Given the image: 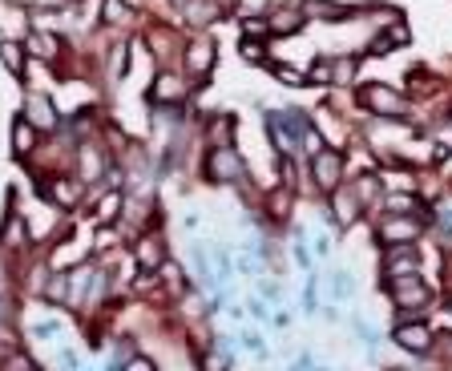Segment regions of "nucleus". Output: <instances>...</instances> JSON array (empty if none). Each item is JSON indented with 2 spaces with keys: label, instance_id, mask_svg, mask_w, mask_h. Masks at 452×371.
Returning <instances> with one entry per match:
<instances>
[{
  "label": "nucleus",
  "instance_id": "nucleus-1",
  "mask_svg": "<svg viewBox=\"0 0 452 371\" xmlns=\"http://www.w3.org/2000/svg\"><path fill=\"white\" fill-rule=\"evenodd\" d=\"M359 105L372 109V114H380V117H408V101L400 93L383 89V85H363L359 89Z\"/></svg>",
  "mask_w": 452,
  "mask_h": 371
},
{
  "label": "nucleus",
  "instance_id": "nucleus-2",
  "mask_svg": "<svg viewBox=\"0 0 452 371\" xmlns=\"http://www.w3.org/2000/svg\"><path fill=\"white\" fill-rule=\"evenodd\" d=\"M388 291H392V302L400 307V311H424L432 299V291L420 282L416 275L408 278H388Z\"/></svg>",
  "mask_w": 452,
  "mask_h": 371
},
{
  "label": "nucleus",
  "instance_id": "nucleus-3",
  "mask_svg": "<svg viewBox=\"0 0 452 371\" xmlns=\"http://www.w3.org/2000/svg\"><path fill=\"white\" fill-rule=\"evenodd\" d=\"M206 174H210V182H238L242 178V158L235 150H210Z\"/></svg>",
  "mask_w": 452,
  "mask_h": 371
},
{
  "label": "nucleus",
  "instance_id": "nucleus-4",
  "mask_svg": "<svg viewBox=\"0 0 452 371\" xmlns=\"http://www.w3.org/2000/svg\"><path fill=\"white\" fill-rule=\"evenodd\" d=\"M215 57H218V48L210 37H194L190 45H186V69L194 77H206V73L215 69Z\"/></svg>",
  "mask_w": 452,
  "mask_h": 371
},
{
  "label": "nucleus",
  "instance_id": "nucleus-5",
  "mask_svg": "<svg viewBox=\"0 0 452 371\" xmlns=\"http://www.w3.org/2000/svg\"><path fill=\"white\" fill-rule=\"evenodd\" d=\"M392 339L404 351H428L432 347V331L424 323H412V319H400L396 331H392Z\"/></svg>",
  "mask_w": 452,
  "mask_h": 371
},
{
  "label": "nucleus",
  "instance_id": "nucleus-6",
  "mask_svg": "<svg viewBox=\"0 0 452 371\" xmlns=\"http://www.w3.org/2000/svg\"><path fill=\"white\" fill-rule=\"evenodd\" d=\"M311 170H315V182L323 186V190H335V186H339V174H343V162H339L335 150H319V154L311 158Z\"/></svg>",
  "mask_w": 452,
  "mask_h": 371
},
{
  "label": "nucleus",
  "instance_id": "nucleus-7",
  "mask_svg": "<svg viewBox=\"0 0 452 371\" xmlns=\"http://www.w3.org/2000/svg\"><path fill=\"white\" fill-rule=\"evenodd\" d=\"M383 266H388V278H408V275H416L420 255H416V246H392L388 258H383Z\"/></svg>",
  "mask_w": 452,
  "mask_h": 371
},
{
  "label": "nucleus",
  "instance_id": "nucleus-8",
  "mask_svg": "<svg viewBox=\"0 0 452 371\" xmlns=\"http://www.w3.org/2000/svg\"><path fill=\"white\" fill-rule=\"evenodd\" d=\"M416 234H420L416 218H388V222L380 226V238L383 242H392V246H412Z\"/></svg>",
  "mask_w": 452,
  "mask_h": 371
},
{
  "label": "nucleus",
  "instance_id": "nucleus-9",
  "mask_svg": "<svg viewBox=\"0 0 452 371\" xmlns=\"http://www.w3.org/2000/svg\"><path fill=\"white\" fill-rule=\"evenodd\" d=\"M134 262H138L142 271H162V242H158L154 234L138 238V246H134Z\"/></svg>",
  "mask_w": 452,
  "mask_h": 371
},
{
  "label": "nucleus",
  "instance_id": "nucleus-10",
  "mask_svg": "<svg viewBox=\"0 0 452 371\" xmlns=\"http://www.w3.org/2000/svg\"><path fill=\"white\" fill-rule=\"evenodd\" d=\"M303 17H323V21H347L352 8L347 4H332V0H303Z\"/></svg>",
  "mask_w": 452,
  "mask_h": 371
},
{
  "label": "nucleus",
  "instance_id": "nucleus-11",
  "mask_svg": "<svg viewBox=\"0 0 452 371\" xmlns=\"http://www.w3.org/2000/svg\"><path fill=\"white\" fill-rule=\"evenodd\" d=\"M24 121L33 125V129H53L57 125V114H53V105H48L45 97H28V114Z\"/></svg>",
  "mask_w": 452,
  "mask_h": 371
},
{
  "label": "nucleus",
  "instance_id": "nucleus-12",
  "mask_svg": "<svg viewBox=\"0 0 452 371\" xmlns=\"http://www.w3.org/2000/svg\"><path fill=\"white\" fill-rule=\"evenodd\" d=\"M332 218L339 222V226H352V222L359 218V198H356V194H335Z\"/></svg>",
  "mask_w": 452,
  "mask_h": 371
},
{
  "label": "nucleus",
  "instance_id": "nucleus-13",
  "mask_svg": "<svg viewBox=\"0 0 452 371\" xmlns=\"http://www.w3.org/2000/svg\"><path fill=\"white\" fill-rule=\"evenodd\" d=\"M303 21H307V17H303V8H279V12L271 17L266 28H271V33H299Z\"/></svg>",
  "mask_w": 452,
  "mask_h": 371
},
{
  "label": "nucleus",
  "instance_id": "nucleus-14",
  "mask_svg": "<svg viewBox=\"0 0 452 371\" xmlns=\"http://www.w3.org/2000/svg\"><path fill=\"white\" fill-rule=\"evenodd\" d=\"M182 93H186V85H182L174 73H162V77L154 81V97H158L162 105H170V101H182Z\"/></svg>",
  "mask_w": 452,
  "mask_h": 371
},
{
  "label": "nucleus",
  "instance_id": "nucleus-15",
  "mask_svg": "<svg viewBox=\"0 0 452 371\" xmlns=\"http://www.w3.org/2000/svg\"><path fill=\"white\" fill-rule=\"evenodd\" d=\"M121 202H125V198H121L118 190H114V194H101V198H97V226H109V222H118V214H121Z\"/></svg>",
  "mask_w": 452,
  "mask_h": 371
},
{
  "label": "nucleus",
  "instance_id": "nucleus-16",
  "mask_svg": "<svg viewBox=\"0 0 452 371\" xmlns=\"http://www.w3.org/2000/svg\"><path fill=\"white\" fill-rule=\"evenodd\" d=\"M404 45H408V28L396 21L392 24V33H380V37H376L372 53H392V48H404Z\"/></svg>",
  "mask_w": 452,
  "mask_h": 371
},
{
  "label": "nucleus",
  "instance_id": "nucleus-17",
  "mask_svg": "<svg viewBox=\"0 0 452 371\" xmlns=\"http://www.w3.org/2000/svg\"><path fill=\"white\" fill-rule=\"evenodd\" d=\"M33 145H37V138H33V125L21 117V121L12 125V150H17V158H28V154H33Z\"/></svg>",
  "mask_w": 452,
  "mask_h": 371
},
{
  "label": "nucleus",
  "instance_id": "nucleus-18",
  "mask_svg": "<svg viewBox=\"0 0 452 371\" xmlns=\"http://www.w3.org/2000/svg\"><path fill=\"white\" fill-rule=\"evenodd\" d=\"M230 134H235V121L218 114L215 121H210V141H215V150H230V141H235Z\"/></svg>",
  "mask_w": 452,
  "mask_h": 371
},
{
  "label": "nucleus",
  "instance_id": "nucleus-19",
  "mask_svg": "<svg viewBox=\"0 0 452 371\" xmlns=\"http://www.w3.org/2000/svg\"><path fill=\"white\" fill-rule=\"evenodd\" d=\"M77 198H81V186L77 182H65V178H61V182L53 186V206H77Z\"/></svg>",
  "mask_w": 452,
  "mask_h": 371
},
{
  "label": "nucleus",
  "instance_id": "nucleus-20",
  "mask_svg": "<svg viewBox=\"0 0 452 371\" xmlns=\"http://www.w3.org/2000/svg\"><path fill=\"white\" fill-rule=\"evenodd\" d=\"M28 48H33L37 57H45V61H57V53H61V48H57V37H48V33H33V37H28Z\"/></svg>",
  "mask_w": 452,
  "mask_h": 371
},
{
  "label": "nucleus",
  "instance_id": "nucleus-21",
  "mask_svg": "<svg viewBox=\"0 0 452 371\" xmlns=\"http://www.w3.org/2000/svg\"><path fill=\"white\" fill-rule=\"evenodd\" d=\"M0 61H4V69L8 73H21V65H24L21 45H17V41H0Z\"/></svg>",
  "mask_w": 452,
  "mask_h": 371
},
{
  "label": "nucleus",
  "instance_id": "nucleus-22",
  "mask_svg": "<svg viewBox=\"0 0 452 371\" xmlns=\"http://www.w3.org/2000/svg\"><path fill=\"white\" fill-rule=\"evenodd\" d=\"M186 17L198 21V24H206V21H215L218 17V8L210 4V0H190V4H186Z\"/></svg>",
  "mask_w": 452,
  "mask_h": 371
},
{
  "label": "nucleus",
  "instance_id": "nucleus-23",
  "mask_svg": "<svg viewBox=\"0 0 452 371\" xmlns=\"http://www.w3.org/2000/svg\"><path fill=\"white\" fill-rule=\"evenodd\" d=\"M65 295H69V278L53 275V278H48V287H45V299L48 302H65Z\"/></svg>",
  "mask_w": 452,
  "mask_h": 371
},
{
  "label": "nucleus",
  "instance_id": "nucleus-24",
  "mask_svg": "<svg viewBox=\"0 0 452 371\" xmlns=\"http://www.w3.org/2000/svg\"><path fill=\"white\" fill-rule=\"evenodd\" d=\"M125 61H129V45L118 41L114 53H109V73H114V77H125Z\"/></svg>",
  "mask_w": 452,
  "mask_h": 371
},
{
  "label": "nucleus",
  "instance_id": "nucleus-25",
  "mask_svg": "<svg viewBox=\"0 0 452 371\" xmlns=\"http://www.w3.org/2000/svg\"><path fill=\"white\" fill-rule=\"evenodd\" d=\"M81 174H85V178H97V174H101V158H97L93 145H81Z\"/></svg>",
  "mask_w": 452,
  "mask_h": 371
},
{
  "label": "nucleus",
  "instance_id": "nucleus-26",
  "mask_svg": "<svg viewBox=\"0 0 452 371\" xmlns=\"http://www.w3.org/2000/svg\"><path fill=\"white\" fill-rule=\"evenodd\" d=\"M101 21L105 24L125 21V0H105V4H101Z\"/></svg>",
  "mask_w": 452,
  "mask_h": 371
},
{
  "label": "nucleus",
  "instance_id": "nucleus-27",
  "mask_svg": "<svg viewBox=\"0 0 452 371\" xmlns=\"http://www.w3.org/2000/svg\"><path fill=\"white\" fill-rule=\"evenodd\" d=\"M332 287H335V299H339V302L352 299V275H347V271H335V275H332Z\"/></svg>",
  "mask_w": 452,
  "mask_h": 371
},
{
  "label": "nucleus",
  "instance_id": "nucleus-28",
  "mask_svg": "<svg viewBox=\"0 0 452 371\" xmlns=\"http://www.w3.org/2000/svg\"><path fill=\"white\" fill-rule=\"evenodd\" d=\"M352 73H356V61L352 57H343V61H332V81H352Z\"/></svg>",
  "mask_w": 452,
  "mask_h": 371
},
{
  "label": "nucleus",
  "instance_id": "nucleus-29",
  "mask_svg": "<svg viewBox=\"0 0 452 371\" xmlns=\"http://www.w3.org/2000/svg\"><path fill=\"white\" fill-rule=\"evenodd\" d=\"M311 85H332V61H315V69L307 73Z\"/></svg>",
  "mask_w": 452,
  "mask_h": 371
},
{
  "label": "nucleus",
  "instance_id": "nucleus-30",
  "mask_svg": "<svg viewBox=\"0 0 452 371\" xmlns=\"http://www.w3.org/2000/svg\"><path fill=\"white\" fill-rule=\"evenodd\" d=\"M275 77H279L283 85H307V77L299 69H291V65H275Z\"/></svg>",
  "mask_w": 452,
  "mask_h": 371
},
{
  "label": "nucleus",
  "instance_id": "nucleus-31",
  "mask_svg": "<svg viewBox=\"0 0 452 371\" xmlns=\"http://www.w3.org/2000/svg\"><path fill=\"white\" fill-rule=\"evenodd\" d=\"M412 202H416V198H412V194H392V198H388V210H392V214H412Z\"/></svg>",
  "mask_w": 452,
  "mask_h": 371
},
{
  "label": "nucleus",
  "instance_id": "nucleus-32",
  "mask_svg": "<svg viewBox=\"0 0 452 371\" xmlns=\"http://www.w3.org/2000/svg\"><path fill=\"white\" fill-rule=\"evenodd\" d=\"M299 138H303V150H307L311 158H315V154H319V150H323V138H319V129H303V134H299Z\"/></svg>",
  "mask_w": 452,
  "mask_h": 371
},
{
  "label": "nucleus",
  "instance_id": "nucleus-33",
  "mask_svg": "<svg viewBox=\"0 0 452 371\" xmlns=\"http://www.w3.org/2000/svg\"><path fill=\"white\" fill-rule=\"evenodd\" d=\"M4 242H8V246H21V242H24V222H21V218H12V222H8Z\"/></svg>",
  "mask_w": 452,
  "mask_h": 371
},
{
  "label": "nucleus",
  "instance_id": "nucleus-34",
  "mask_svg": "<svg viewBox=\"0 0 452 371\" xmlns=\"http://www.w3.org/2000/svg\"><path fill=\"white\" fill-rule=\"evenodd\" d=\"M242 347H246V351H255L259 359H266V343H262L255 331H242Z\"/></svg>",
  "mask_w": 452,
  "mask_h": 371
},
{
  "label": "nucleus",
  "instance_id": "nucleus-35",
  "mask_svg": "<svg viewBox=\"0 0 452 371\" xmlns=\"http://www.w3.org/2000/svg\"><path fill=\"white\" fill-rule=\"evenodd\" d=\"M266 4H271V0H238V12H242V17H262Z\"/></svg>",
  "mask_w": 452,
  "mask_h": 371
},
{
  "label": "nucleus",
  "instance_id": "nucleus-36",
  "mask_svg": "<svg viewBox=\"0 0 452 371\" xmlns=\"http://www.w3.org/2000/svg\"><path fill=\"white\" fill-rule=\"evenodd\" d=\"M242 57H246V61H266V45H255V41H242Z\"/></svg>",
  "mask_w": 452,
  "mask_h": 371
},
{
  "label": "nucleus",
  "instance_id": "nucleus-37",
  "mask_svg": "<svg viewBox=\"0 0 452 371\" xmlns=\"http://www.w3.org/2000/svg\"><path fill=\"white\" fill-rule=\"evenodd\" d=\"M352 327H356V335L368 343V347H376V327H368L363 319H352Z\"/></svg>",
  "mask_w": 452,
  "mask_h": 371
},
{
  "label": "nucleus",
  "instance_id": "nucleus-38",
  "mask_svg": "<svg viewBox=\"0 0 452 371\" xmlns=\"http://www.w3.org/2000/svg\"><path fill=\"white\" fill-rule=\"evenodd\" d=\"M315 295H319V287H315V275H311L307 278V291H303V311H307V315L315 311Z\"/></svg>",
  "mask_w": 452,
  "mask_h": 371
},
{
  "label": "nucleus",
  "instance_id": "nucleus-39",
  "mask_svg": "<svg viewBox=\"0 0 452 371\" xmlns=\"http://www.w3.org/2000/svg\"><path fill=\"white\" fill-rule=\"evenodd\" d=\"M121 371H158V368H154V359H145V355H134V359H129V363H125Z\"/></svg>",
  "mask_w": 452,
  "mask_h": 371
},
{
  "label": "nucleus",
  "instance_id": "nucleus-40",
  "mask_svg": "<svg viewBox=\"0 0 452 371\" xmlns=\"http://www.w3.org/2000/svg\"><path fill=\"white\" fill-rule=\"evenodd\" d=\"M162 271H166L170 287H174V295H178V291H182V275H178V262H162Z\"/></svg>",
  "mask_w": 452,
  "mask_h": 371
},
{
  "label": "nucleus",
  "instance_id": "nucleus-41",
  "mask_svg": "<svg viewBox=\"0 0 452 371\" xmlns=\"http://www.w3.org/2000/svg\"><path fill=\"white\" fill-rule=\"evenodd\" d=\"M255 33H266V21H262V17H246V37H255Z\"/></svg>",
  "mask_w": 452,
  "mask_h": 371
},
{
  "label": "nucleus",
  "instance_id": "nucleus-42",
  "mask_svg": "<svg viewBox=\"0 0 452 371\" xmlns=\"http://www.w3.org/2000/svg\"><path fill=\"white\" fill-rule=\"evenodd\" d=\"M271 214H279V218L287 214V194H271Z\"/></svg>",
  "mask_w": 452,
  "mask_h": 371
},
{
  "label": "nucleus",
  "instance_id": "nucleus-43",
  "mask_svg": "<svg viewBox=\"0 0 452 371\" xmlns=\"http://www.w3.org/2000/svg\"><path fill=\"white\" fill-rule=\"evenodd\" d=\"M246 307H251V315H259V319H266V302H262L259 295H251V302H246Z\"/></svg>",
  "mask_w": 452,
  "mask_h": 371
},
{
  "label": "nucleus",
  "instance_id": "nucleus-44",
  "mask_svg": "<svg viewBox=\"0 0 452 371\" xmlns=\"http://www.w3.org/2000/svg\"><path fill=\"white\" fill-rule=\"evenodd\" d=\"M37 335H41V339H53V335H57V323H41L37 327Z\"/></svg>",
  "mask_w": 452,
  "mask_h": 371
},
{
  "label": "nucleus",
  "instance_id": "nucleus-45",
  "mask_svg": "<svg viewBox=\"0 0 452 371\" xmlns=\"http://www.w3.org/2000/svg\"><path fill=\"white\" fill-rule=\"evenodd\" d=\"M327 246H332V238H327V234H319V238H315V251H319V255H327Z\"/></svg>",
  "mask_w": 452,
  "mask_h": 371
}]
</instances>
